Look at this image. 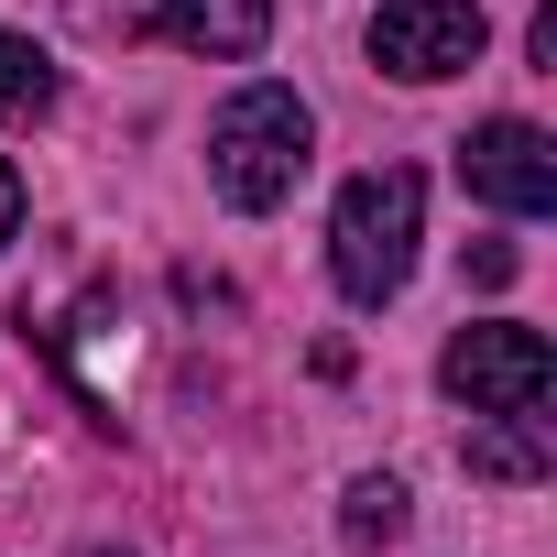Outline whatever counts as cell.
Instances as JSON below:
<instances>
[{"mask_svg":"<svg viewBox=\"0 0 557 557\" xmlns=\"http://www.w3.org/2000/svg\"><path fill=\"white\" fill-rule=\"evenodd\" d=\"M307 153H318V110H307L285 77L230 88V99H219V121H208V186H219L240 219L285 208V197H296V175H307Z\"/></svg>","mask_w":557,"mask_h":557,"instance_id":"6da1fadb","label":"cell"},{"mask_svg":"<svg viewBox=\"0 0 557 557\" xmlns=\"http://www.w3.org/2000/svg\"><path fill=\"white\" fill-rule=\"evenodd\" d=\"M416 240H426V175L416 164H372L339 186L329 208V273L350 307H394L405 273H416Z\"/></svg>","mask_w":557,"mask_h":557,"instance_id":"7a4b0ae2","label":"cell"},{"mask_svg":"<svg viewBox=\"0 0 557 557\" xmlns=\"http://www.w3.org/2000/svg\"><path fill=\"white\" fill-rule=\"evenodd\" d=\"M437 383L470 416H546L557 405V350L535 329H513V318H481V329H459L437 350Z\"/></svg>","mask_w":557,"mask_h":557,"instance_id":"3957f363","label":"cell"},{"mask_svg":"<svg viewBox=\"0 0 557 557\" xmlns=\"http://www.w3.org/2000/svg\"><path fill=\"white\" fill-rule=\"evenodd\" d=\"M361 45H372V66H394L405 88H437V77L481 66L492 23H481V0H383Z\"/></svg>","mask_w":557,"mask_h":557,"instance_id":"277c9868","label":"cell"},{"mask_svg":"<svg viewBox=\"0 0 557 557\" xmlns=\"http://www.w3.org/2000/svg\"><path fill=\"white\" fill-rule=\"evenodd\" d=\"M459 186H470L481 208H503V219H546V208H557V143H546L535 121H481V132L459 143Z\"/></svg>","mask_w":557,"mask_h":557,"instance_id":"5b68a950","label":"cell"},{"mask_svg":"<svg viewBox=\"0 0 557 557\" xmlns=\"http://www.w3.org/2000/svg\"><path fill=\"white\" fill-rule=\"evenodd\" d=\"M153 23L208 66H251L273 45V0H153Z\"/></svg>","mask_w":557,"mask_h":557,"instance_id":"8992f818","label":"cell"},{"mask_svg":"<svg viewBox=\"0 0 557 557\" xmlns=\"http://www.w3.org/2000/svg\"><path fill=\"white\" fill-rule=\"evenodd\" d=\"M459 470H470V481H503V492L546 481V470H557V448H546V416H470V437H459Z\"/></svg>","mask_w":557,"mask_h":557,"instance_id":"52a82bcc","label":"cell"},{"mask_svg":"<svg viewBox=\"0 0 557 557\" xmlns=\"http://www.w3.org/2000/svg\"><path fill=\"white\" fill-rule=\"evenodd\" d=\"M405 513H416V492H405L394 470H361V481L339 492V535H350V546H394Z\"/></svg>","mask_w":557,"mask_h":557,"instance_id":"ba28073f","label":"cell"},{"mask_svg":"<svg viewBox=\"0 0 557 557\" xmlns=\"http://www.w3.org/2000/svg\"><path fill=\"white\" fill-rule=\"evenodd\" d=\"M0 110H23V121L55 110V55L34 34H0Z\"/></svg>","mask_w":557,"mask_h":557,"instance_id":"9c48e42d","label":"cell"},{"mask_svg":"<svg viewBox=\"0 0 557 557\" xmlns=\"http://www.w3.org/2000/svg\"><path fill=\"white\" fill-rule=\"evenodd\" d=\"M77 23H88V34H121V45H132V34H153V0H77Z\"/></svg>","mask_w":557,"mask_h":557,"instance_id":"30bf717a","label":"cell"},{"mask_svg":"<svg viewBox=\"0 0 557 557\" xmlns=\"http://www.w3.org/2000/svg\"><path fill=\"white\" fill-rule=\"evenodd\" d=\"M470 285H481V296L513 285V240H481V251H470Z\"/></svg>","mask_w":557,"mask_h":557,"instance_id":"8fae6325","label":"cell"},{"mask_svg":"<svg viewBox=\"0 0 557 557\" xmlns=\"http://www.w3.org/2000/svg\"><path fill=\"white\" fill-rule=\"evenodd\" d=\"M12 230H23V164L0 153V251H12Z\"/></svg>","mask_w":557,"mask_h":557,"instance_id":"7c38bea8","label":"cell"},{"mask_svg":"<svg viewBox=\"0 0 557 557\" xmlns=\"http://www.w3.org/2000/svg\"><path fill=\"white\" fill-rule=\"evenodd\" d=\"M524 45H535V66L557 77V0H535V23H524Z\"/></svg>","mask_w":557,"mask_h":557,"instance_id":"4fadbf2b","label":"cell"},{"mask_svg":"<svg viewBox=\"0 0 557 557\" xmlns=\"http://www.w3.org/2000/svg\"><path fill=\"white\" fill-rule=\"evenodd\" d=\"M99 557H121V546H99Z\"/></svg>","mask_w":557,"mask_h":557,"instance_id":"5bb4252c","label":"cell"}]
</instances>
